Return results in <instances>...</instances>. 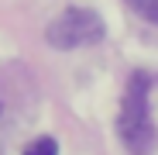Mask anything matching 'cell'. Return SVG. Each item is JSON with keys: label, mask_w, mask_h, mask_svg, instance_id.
<instances>
[{"label": "cell", "mask_w": 158, "mask_h": 155, "mask_svg": "<svg viewBox=\"0 0 158 155\" xmlns=\"http://www.w3.org/2000/svg\"><path fill=\"white\" fill-rule=\"evenodd\" d=\"M24 155H59V141L52 135H41V138H35L28 148H24Z\"/></svg>", "instance_id": "3957f363"}, {"label": "cell", "mask_w": 158, "mask_h": 155, "mask_svg": "<svg viewBox=\"0 0 158 155\" xmlns=\"http://www.w3.org/2000/svg\"><path fill=\"white\" fill-rule=\"evenodd\" d=\"M103 38V17L89 7H69L45 28V41L59 52H72L83 45H96Z\"/></svg>", "instance_id": "7a4b0ae2"}, {"label": "cell", "mask_w": 158, "mask_h": 155, "mask_svg": "<svg viewBox=\"0 0 158 155\" xmlns=\"http://www.w3.org/2000/svg\"><path fill=\"white\" fill-rule=\"evenodd\" d=\"M131 7H134L144 21H151V24H158V0H127Z\"/></svg>", "instance_id": "277c9868"}, {"label": "cell", "mask_w": 158, "mask_h": 155, "mask_svg": "<svg viewBox=\"0 0 158 155\" xmlns=\"http://www.w3.org/2000/svg\"><path fill=\"white\" fill-rule=\"evenodd\" d=\"M148 76L134 72L127 80L124 103H120V138L134 155H148L155 145V127H151V110H148Z\"/></svg>", "instance_id": "6da1fadb"}, {"label": "cell", "mask_w": 158, "mask_h": 155, "mask_svg": "<svg viewBox=\"0 0 158 155\" xmlns=\"http://www.w3.org/2000/svg\"><path fill=\"white\" fill-rule=\"evenodd\" d=\"M0 114H4V103H0Z\"/></svg>", "instance_id": "5b68a950"}]
</instances>
